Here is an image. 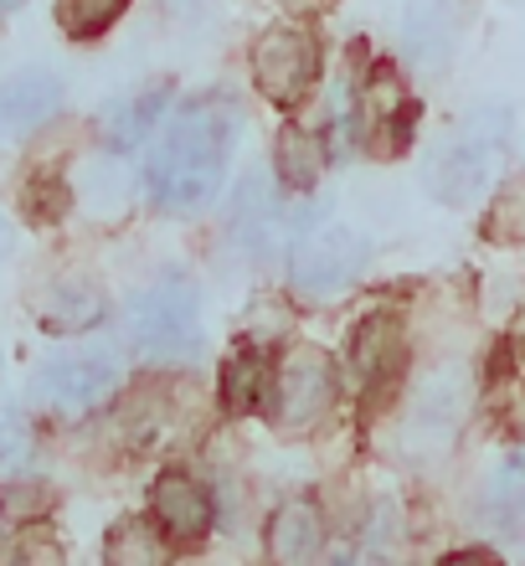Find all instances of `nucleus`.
Segmentation results:
<instances>
[{
	"instance_id": "nucleus-1",
	"label": "nucleus",
	"mask_w": 525,
	"mask_h": 566,
	"mask_svg": "<svg viewBox=\"0 0 525 566\" xmlns=\"http://www.w3.org/2000/svg\"><path fill=\"white\" fill-rule=\"evenodd\" d=\"M166 139L155 145L145 165V191L170 217H196L207 211L227 186V165L242 135V114L232 93H201L191 104L166 114Z\"/></svg>"
},
{
	"instance_id": "nucleus-2",
	"label": "nucleus",
	"mask_w": 525,
	"mask_h": 566,
	"mask_svg": "<svg viewBox=\"0 0 525 566\" xmlns=\"http://www.w3.org/2000/svg\"><path fill=\"white\" fill-rule=\"evenodd\" d=\"M511 129L515 119L505 104H484L469 119H459V129L433 149V160L422 165L428 196L443 201V207H469L474 196H484L495 186L505 155H511Z\"/></svg>"
},
{
	"instance_id": "nucleus-3",
	"label": "nucleus",
	"mask_w": 525,
	"mask_h": 566,
	"mask_svg": "<svg viewBox=\"0 0 525 566\" xmlns=\"http://www.w3.org/2000/svg\"><path fill=\"white\" fill-rule=\"evenodd\" d=\"M124 340L129 350L155 366H191L207 345V329H201V289L191 279H170L139 289L129 304H124Z\"/></svg>"
},
{
	"instance_id": "nucleus-4",
	"label": "nucleus",
	"mask_w": 525,
	"mask_h": 566,
	"mask_svg": "<svg viewBox=\"0 0 525 566\" xmlns=\"http://www.w3.org/2000/svg\"><path fill=\"white\" fill-rule=\"evenodd\" d=\"M371 269V242L350 227H309L288 242V283L309 298L346 294Z\"/></svg>"
},
{
	"instance_id": "nucleus-5",
	"label": "nucleus",
	"mask_w": 525,
	"mask_h": 566,
	"mask_svg": "<svg viewBox=\"0 0 525 566\" xmlns=\"http://www.w3.org/2000/svg\"><path fill=\"white\" fill-rule=\"evenodd\" d=\"M253 83L273 108H300L319 83V36L294 21L269 27L253 42Z\"/></svg>"
},
{
	"instance_id": "nucleus-6",
	"label": "nucleus",
	"mask_w": 525,
	"mask_h": 566,
	"mask_svg": "<svg viewBox=\"0 0 525 566\" xmlns=\"http://www.w3.org/2000/svg\"><path fill=\"white\" fill-rule=\"evenodd\" d=\"M119 391V360L104 350L88 356H57L31 376V402L57 418H88Z\"/></svg>"
},
{
	"instance_id": "nucleus-7",
	"label": "nucleus",
	"mask_w": 525,
	"mask_h": 566,
	"mask_svg": "<svg viewBox=\"0 0 525 566\" xmlns=\"http://www.w3.org/2000/svg\"><path fill=\"white\" fill-rule=\"evenodd\" d=\"M273 422L284 432H309L335 407V360L319 345H300L269 381Z\"/></svg>"
},
{
	"instance_id": "nucleus-8",
	"label": "nucleus",
	"mask_w": 525,
	"mask_h": 566,
	"mask_svg": "<svg viewBox=\"0 0 525 566\" xmlns=\"http://www.w3.org/2000/svg\"><path fill=\"white\" fill-rule=\"evenodd\" d=\"M402 366H407V335H402V319L391 310H376L366 314L350 335V371L360 381V397L366 402H381L397 381H402Z\"/></svg>"
},
{
	"instance_id": "nucleus-9",
	"label": "nucleus",
	"mask_w": 525,
	"mask_h": 566,
	"mask_svg": "<svg viewBox=\"0 0 525 566\" xmlns=\"http://www.w3.org/2000/svg\"><path fill=\"white\" fill-rule=\"evenodd\" d=\"M62 98H67V83L52 67H21L0 77V139H21L46 119H57Z\"/></svg>"
},
{
	"instance_id": "nucleus-10",
	"label": "nucleus",
	"mask_w": 525,
	"mask_h": 566,
	"mask_svg": "<svg viewBox=\"0 0 525 566\" xmlns=\"http://www.w3.org/2000/svg\"><path fill=\"white\" fill-rule=\"evenodd\" d=\"M170 83H145V88L124 93L119 104L104 108V145L114 155H135L139 145H150V135L160 129V119L170 114Z\"/></svg>"
},
{
	"instance_id": "nucleus-11",
	"label": "nucleus",
	"mask_w": 525,
	"mask_h": 566,
	"mask_svg": "<svg viewBox=\"0 0 525 566\" xmlns=\"http://www.w3.org/2000/svg\"><path fill=\"white\" fill-rule=\"evenodd\" d=\"M279 227H284V196L273 191L263 170H248L232 191V238L248 253H269Z\"/></svg>"
},
{
	"instance_id": "nucleus-12",
	"label": "nucleus",
	"mask_w": 525,
	"mask_h": 566,
	"mask_svg": "<svg viewBox=\"0 0 525 566\" xmlns=\"http://www.w3.org/2000/svg\"><path fill=\"white\" fill-rule=\"evenodd\" d=\"M150 510L170 536H207L211 515H217L207 484L191 474H180V469H166V474L150 484Z\"/></svg>"
},
{
	"instance_id": "nucleus-13",
	"label": "nucleus",
	"mask_w": 525,
	"mask_h": 566,
	"mask_svg": "<svg viewBox=\"0 0 525 566\" xmlns=\"http://www.w3.org/2000/svg\"><path fill=\"white\" fill-rule=\"evenodd\" d=\"M319 552H325V515H319V505L309 494L284 500L269 521V556L284 566H304L315 562Z\"/></svg>"
},
{
	"instance_id": "nucleus-14",
	"label": "nucleus",
	"mask_w": 525,
	"mask_h": 566,
	"mask_svg": "<svg viewBox=\"0 0 525 566\" xmlns=\"http://www.w3.org/2000/svg\"><path fill=\"white\" fill-rule=\"evenodd\" d=\"M319 176H325V135L288 124L279 135V180H284V191L309 196L319 186Z\"/></svg>"
},
{
	"instance_id": "nucleus-15",
	"label": "nucleus",
	"mask_w": 525,
	"mask_h": 566,
	"mask_svg": "<svg viewBox=\"0 0 525 566\" xmlns=\"http://www.w3.org/2000/svg\"><path fill=\"white\" fill-rule=\"evenodd\" d=\"M104 310L108 304L93 283H57V289L42 298V329L46 335H77V329L98 325Z\"/></svg>"
},
{
	"instance_id": "nucleus-16",
	"label": "nucleus",
	"mask_w": 525,
	"mask_h": 566,
	"mask_svg": "<svg viewBox=\"0 0 525 566\" xmlns=\"http://www.w3.org/2000/svg\"><path fill=\"white\" fill-rule=\"evenodd\" d=\"M269 360L258 345H238L232 356L222 360V402L232 412H258V407L269 402Z\"/></svg>"
},
{
	"instance_id": "nucleus-17",
	"label": "nucleus",
	"mask_w": 525,
	"mask_h": 566,
	"mask_svg": "<svg viewBox=\"0 0 525 566\" xmlns=\"http://www.w3.org/2000/svg\"><path fill=\"white\" fill-rule=\"evenodd\" d=\"M484 515L511 531V536H525V453H511V459L495 469L490 490H484Z\"/></svg>"
},
{
	"instance_id": "nucleus-18",
	"label": "nucleus",
	"mask_w": 525,
	"mask_h": 566,
	"mask_svg": "<svg viewBox=\"0 0 525 566\" xmlns=\"http://www.w3.org/2000/svg\"><path fill=\"white\" fill-rule=\"evenodd\" d=\"M449 27V0H412L407 6V52L418 62H438L453 42Z\"/></svg>"
},
{
	"instance_id": "nucleus-19",
	"label": "nucleus",
	"mask_w": 525,
	"mask_h": 566,
	"mask_svg": "<svg viewBox=\"0 0 525 566\" xmlns=\"http://www.w3.org/2000/svg\"><path fill=\"white\" fill-rule=\"evenodd\" d=\"M21 207H27V222L52 227L73 211V186H67L57 170H36V176L21 186Z\"/></svg>"
},
{
	"instance_id": "nucleus-20",
	"label": "nucleus",
	"mask_w": 525,
	"mask_h": 566,
	"mask_svg": "<svg viewBox=\"0 0 525 566\" xmlns=\"http://www.w3.org/2000/svg\"><path fill=\"white\" fill-rule=\"evenodd\" d=\"M129 11V0H57V21L73 42H93L104 36L119 15Z\"/></svg>"
},
{
	"instance_id": "nucleus-21",
	"label": "nucleus",
	"mask_w": 525,
	"mask_h": 566,
	"mask_svg": "<svg viewBox=\"0 0 525 566\" xmlns=\"http://www.w3.org/2000/svg\"><path fill=\"white\" fill-rule=\"evenodd\" d=\"M31 448H36V438H31L27 412L21 407H0V469L15 474L31 459Z\"/></svg>"
},
{
	"instance_id": "nucleus-22",
	"label": "nucleus",
	"mask_w": 525,
	"mask_h": 566,
	"mask_svg": "<svg viewBox=\"0 0 525 566\" xmlns=\"http://www.w3.org/2000/svg\"><path fill=\"white\" fill-rule=\"evenodd\" d=\"M166 556V546H160V536H155L150 525H119L114 536H108V562H160Z\"/></svg>"
},
{
	"instance_id": "nucleus-23",
	"label": "nucleus",
	"mask_w": 525,
	"mask_h": 566,
	"mask_svg": "<svg viewBox=\"0 0 525 566\" xmlns=\"http://www.w3.org/2000/svg\"><path fill=\"white\" fill-rule=\"evenodd\" d=\"M11 248H15V232H11V222H6V211H0V263L11 258Z\"/></svg>"
}]
</instances>
